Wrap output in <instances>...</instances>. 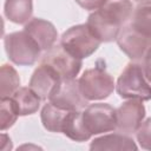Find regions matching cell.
<instances>
[{"label": "cell", "mask_w": 151, "mask_h": 151, "mask_svg": "<svg viewBox=\"0 0 151 151\" xmlns=\"http://www.w3.org/2000/svg\"><path fill=\"white\" fill-rule=\"evenodd\" d=\"M133 9L130 0H107L88 15L86 25L101 42H110L117 40L122 28L131 20Z\"/></svg>", "instance_id": "cell-1"}, {"label": "cell", "mask_w": 151, "mask_h": 151, "mask_svg": "<svg viewBox=\"0 0 151 151\" xmlns=\"http://www.w3.org/2000/svg\"><path fill=\"white\" fill-rule=\"evenodd\" d=\"M78 83L80 92L87 101L106 99L116 87L114 80L106 71L105 63L101 59L97 61L94 67L85 70L78 79Z\"/></svg>", "instance_id": "cell-2"}, {"label": "cell", "mask_w": 151, "mask_h": 151, "mask_svg": "<svg viewBox=\"0 0 151 151\" xmlns=\"http://www.w3.org/2000/svg\"><path fill=\"white\" fill-rule=\"evenodd\" d=\"M4 45L8 59L19 66L34 65L42 51L38 42L25 29L5 35Z\"/></svg>", "instance_id": "cell-3"}, {"label": "cell", "mask_w": 151, "mask_h": 151, "mask_svg": "<svg viewBox=\"0 0 151 151\" xmlns=\"http://www.w3.org/2000/svg\"><path fill=\"white\" fill-rule=\"evenodd\" d=\"M116 91L123 99H138L146 101L151 99V84L144 76L142 65L129 63L119 74Z\"/></svg>", "instance_id": "cell-4"}, {"label": "cell", "mask_w": 151, "mask_h": 151, "mask_svg": "<svg viewBox=\"0 0 151 151\" xmlns=\"http://www.w3.org/2000/svg\"><path fill=\"white\" fill-rule=\"evenodd\" d=\"M100 44L101 41L92 33L86 24H79L67 28L60 38V45L73 57L81 60L91 57Z\"/></svg>", "instance_id": "cell-5"}, {"label": "cell", "mask_w": 151, "mask_h": 151, "mask_svg": "<svg viewBox=\"0 0 151 151\" xmlns=\"http://www.w3.org/2000/svg\"><path fill=\"white\" fill-rule=\"evenodd\" d=\"M83 120L91 136L117 130L116 109L106 103H94L83 110Z\"/></svg>", "instance_id": "cell-6"}, {"label": "cell", "mask_w": 151, "mask_h": 151, "mask_svg": "<svg viewBox=\"0 0 151 151\" xmlns=\"http://www.w3.org/2000/svg\"><path fill=\"white\" fill-rule=\"evenodd\" d=\"M40 63L52 66L63 79L76 78L83 66L81 59L73 57L60 44L54 45L52 48H50L42 55Z\"/></svg>", "instance_id": "cell-7"}, {"label": "cell", "mask_w": 151, "mask_h": 151, "mask_svg": "<svg viewBox=\"0 0 151 151\" xmlns=\"http://www.w3.org/2000/svg\"><path fill=\"white\" fill-rule=\"evenodd\" d=\"M117 114V130L125 134L136 133L145 118V106L142 100L127 99L118 109Z\"/></svg>", "instance_id": "cell-8"}, {"label": "cell", "mask_w": 151, "mask_h": 151, "mask_svg": "<svg viewBox=\"0 0 151 151\" xmlns=\"http://www.w3.org/2000/svg\"><path fill=\"white\" fill-rule=\"evenodd\" d=\"M63 78L50 65L40 63L31 76L28 86L42 99H50L58 90Z\"/></svg>", "instance_id": "cell-9"}, {"label": "cell", "mask_w": 151, "mask_h": 151, "mask_svg": "<svg viewBox=\"0 0 151 151\" xmlns=\"http://www.w3.org/2000/svg\"><path fill=\"white\" fill-rule=\"evenodd\" d=\"M52 104L65 109L70 111L74 110H84L86 107L87 100L83 97L79 83L76 80V78L71 79H63L58 90L54 92V94L48 99Z\"/></svg>", "instance_id": "cell-10"}, {"label": "cell", "mask_w": 151, "mask_h": 151, "mask_svg": "<svg viewBox=\"0 0 151 151\" xmlns=\"http://www.w3.org/2000/svg\"><path fill=\"white\" fill-rule=\"evenodd\" d=\"M117 44L131 60H139L151 46V37L142 34L129 24L122 28Z\"/></svg>", "instance_id": "cell-11"}, {"label": "cell", "mask_w": 151, "mask_h": 151, "mask_svg": "<svg viewBox=\"0 0 151 151\" xmlns=\"http://www.w3.org/2000/svg\"><path fill=\"white\" fill-rule=\"evenodd\" d=\"M24 29L38 42L42 51L52 48L58 39V31L55 26L45 19L32 18L25 26Z\"/></svg>", "instance_id": "cell-12"}, {"label": "cell", "mask_w": 151, "mask_h": 151, "mask_svg": "<svg viewBox=\"0 0 151 151\" xmlns=\"http://www.w3.org/2000/svg\"><path fill=\"white\" fill-rule=\"evenodd\" d=\"M61 133L74 142H86L92 137L84 124L83 110L67 111L61 125Z\"/></svg>", "instance_id": "cell-13"}, {"label": "cell", "mask_w": 151, "mask_h": 151, "mask_svg": "<svg viewBox=\"0 0 151 151\" xmlns=\"http://www.w3.org/2000/svg\"><path fill=\"white\" fill-rule=\"evenodd\" d=\"M91 150H118L136 151L138 147L134 140L125 133H111L94 138L90 145Z\"/></svg>", "instance_id": "cell-14"}, {"label": "cell", "mask_w": 151, "mask_h": 151, "mask_svg": "<svg viewBox=\"0 0 151 151\" xmlns=\"http://www.w3.org/2000/svg\"><path fill=\"white\" fill-rule=\"evenodd\" d=\"M12 99L19 116H29L35 113L39 110L42 100L29 86L18 88L13 93Z\"/></svg>", "instance_id": "cell-15"}, {"label": "cell", "mask_w": 151, "mask_h": 151, "mask_svg": "<svg viewBox=\"0 0 151 151\" xmlns=\"http://www.w3.org/2000/svg\"><path fill=\"white\" fill-rule=\"evenodd\" d=\"M6 18L18 25H26L33 14V0H5Z\"/></svg>", "instance_id": "cell-16"}, {"label": "cell", "mask_w": 151, "mask_h": 151, "mask_svg": "<svg viewBox=\"0 0 151 151\" xmlns=\"http://www.w3.org/2000/svg\"><path fill=\"white\" fill-rule=\"evenodd\" d=\"M67 111L70 110L61 109L48 101L47 104L44 105L40 112V119L42 126L50 132H55V133L61 132V125Z\"/></svg>", "instance_id": "cell-17"}, {"label": "cell", "mask_w": 151, "mask_h": 151, "mask_svg": "<svg viewBox=\"0 0 151 151\" xmlns=\"http://www.w3.org/2000/svg\"><path fill=\"white\" fill-rule=\"evenodd\" d=\"M130 25L142 34L151 37V0L142 1L136 6Z\"/></svg>", "instance_id": "cell-18"}, {"label": "cell", "mask_w": 151, "mask_h": 151, "mask_svg": "<svg viewBox=\"0 0 151 151\" xmlns=\"http://www.w3.org/2000/svg\"><path fill=\"white\" fill-rule=\"evenodd\" d=\"M0 94L1 98L12 97L13 93L20 88V77L12 65L4 64L0 70Z\"/></svg>", "instance_id": "cell-19"}, {"label": "cell", "mask_w": 151, "mask_h": 151, "mask_svg": "<svg viewBox=\"0 0 151 151\" xmlns=\"http://www.w3.org/2000/svg\"><path fill=\"white\" fill-rule=\"evenodd\" d=\"M1 106H0V127L1 131H5L14 125L17 118L19 117L17 107L12 97L1 98Z\"/></svg>", "instance_id": "cell-20"}, {"label": "cell", "mask_w": 151, "mask_h": 151, "mask_svg": "<svg viewBox=\"0 0 151 151\" xmlns=\"http://www.w3.org/2000/svg\"><path fill=\"white\" fill-rule=\"evenodd\" d=\"M136 137L142 149L151 151V118H147L142 123L140 127L136 132Z\"/></svg>", "instance_id": "cell-21"}, {"label": "cell", "mask_w": 151, "mask_h": 151, "mask_svg": "<svg viewBox=\"0 0 151 151\" xmlns=\"http://www.w3.org/2000/svg\"><path fill=\"white\" fill-rule=\"evenodd\" d=\"M107 0H76V2L87 11H96L100 8Z\"/></svg>", "instance_id": "cell-22"}, {"label": "cell", "mask_w": 151, "mask_h": 151, "mask_svg": "<svg viewBox=\"0 0 151 151\" xmlns=\"http://www.w3.org/2000/svg\"><path fill=\"white\" fill-rule=\"evenodd\" d=\"M142 68H143V72H144L145 78L151 84V46L149 47V50L146 51V53L143 57Z\"/></svg>", "instance_id": "cell-23"}, {"label": "cell", "mask_w": 151, "mask_h": 151, "mask_svg": "<svg viewBox=\"0 0 151 151\" xmlns=\"http://www.w3.org/2000/svg\"><path fill=\"white\" fill-rule=\"evenodd\" d=\"M134 1H138V2H142V1H145V0H134Z\"/></svg>", "instance_id": "cell-24"}]
</instances>
